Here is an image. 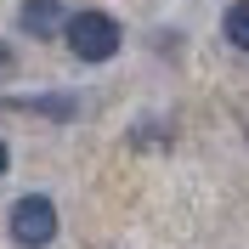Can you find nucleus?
<instances>
[{"label":"nucleus","mask_w":249,"mask_h":249,"mask_svg":"<svg viewBox=\"0 0 249 249\" xmlns=\"http://www.w3.org/2000/svg\"><path fill=\"white\" fill-rule=\"evenodd\" d=\"M6 227H12V244L46 249V244H57V204H51L46 193H23V198L12 204Z\"/></svg>","instance_id":"2"},{"label":"nucleus","mask_w":249,"mask_h":249,"mask_svg":"<svg viewBox=\"0 0 249 249\" xmlns=\"http://www.w3.org/2000/svg\"><path fill=\"white\" fill-rule=\"evenodd\" d=\"M62 23H68L62 0H23L17 6V29L29 40H51V34H62Z\"/></svg>","instance_id":"3"},{"label":"nucleus","mask_w":249,"mask_h":249,"mask_svg":"<svg viewBox=\"0 0 249 249\" xmlns=\"http://www.w3.org/2000/svg\"><path fill=\"white\" fill-rule=\"evenodd\" d=\"M62 40H68V51L79 62H113L119 46H124V29H119V17H108V12H74L62 23Z\"/></svg>","instance_id":"1"},{"label":"nucleus","mask_w":249,"mask_h":249,"mask_svg":"<svg viewBox=\"0 0 249 249\" xmlns=\"http://www.w3.org/2000/svg\"><path fill=\"white\" fill-rule=\"evenodd\" d=\"M0 68H12V51H6V46H0Z\"/></svg>","instance_id":"6"},{"label":"nucleus","mask_w":249,"mask_h":249,"mask_svg":"<svg viewBox=\"0 0 249 249\" xmlns=\"http://www.w3.org/2000/svg\"><path fill=\"white\" fill-rule=\"evenodd\" d=\"M221 34H227V46L249 51V0H232V6L221 12Z\"/></svg>","instance_id":"4"},{"label":"nucleus","mask_w":249,"mask_h":249,"mask_svg":"<svg viewBox=\"0 0 249 249\" xmlns=\"http://www.w3.org/2000/svg\"><path fill=\"white\" fill-rule=\"evenodd\" d=\"M12 170V147H6V142H0V176Z\"/></svg>","instance_id":"5"}]
</instances>
